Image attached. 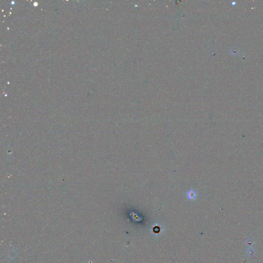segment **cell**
<instances>
[{
  "label": "cell",
  "instance_id": "cell-1",
  "mask_svg": "<svg viewBox=\"0 0 263 263\" xmlns=\"http://www.w3.org/2000/svg\"><path fill=\"white\" fill-rule=\"evenodd\" d=\"M255 250H254L252 248H250L249 249H248L247 251V254H248V255L249 256H254V254H255Z\"/></svg>",
  "mask_w": 263,
  "mask_h": 263
},
{
  "label": "cell",
  "instance_id": "cell-2",
  "mask_svg": "<svg viewBox=\"0 0 263 263\" xmlns=\"http://www.w3.org/2000/svg\"><path fill=\"white\" fill-rule=\"evenodd\" d=\"M246 245H247V246H248L249 247H251L253 245V243L252 241V240L249 239L246 241Z\"/></svg>",
  "mask_w": 263,
  "mask_h": 263
}]
</instances>
